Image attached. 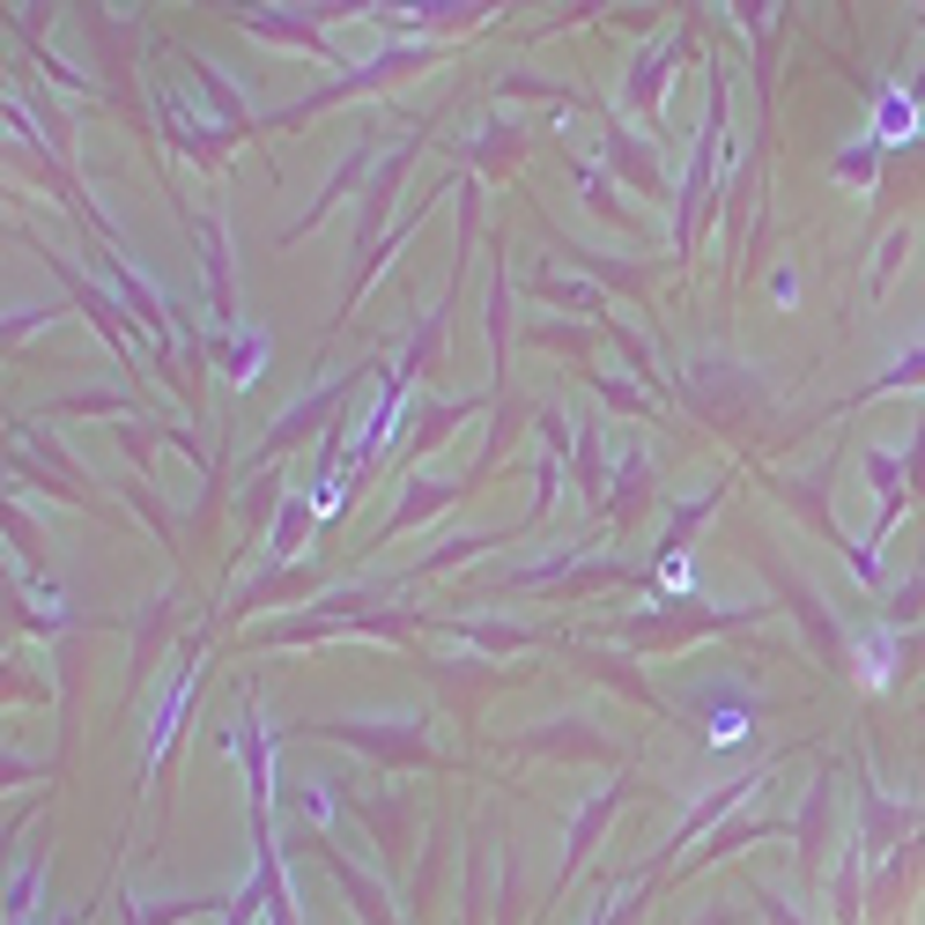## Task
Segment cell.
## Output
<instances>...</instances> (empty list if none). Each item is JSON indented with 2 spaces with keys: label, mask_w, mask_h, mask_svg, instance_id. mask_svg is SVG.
Returning <instances> with one entry per match:
<instances>
[{
  "label": "cell",
  "mask_w": 925,
  "mask_h": 925,
  "mask_svg": "<svg viewBox=\"0 0 925 925\" xmlns=\"http://www.w3.org/2000/svg\"><path fill=\"white\" fill-rule=\"evenodd\" d=\"M881 141H918V104L896 97V90L881 97Z\"/></svg>",
  "instance_id": "1"
},
{
  "label": "cell",
  "mask_w": 925,
  "mask_h": 925,
  "mask_svg": "<svg viewBox=\"0 0 925 925\" xmlns=\"http://www.w3.org/2000/svg\"><path fill=\"white\" fill-rule=\"evenodd\" d=\"M748 740V711H718L711 718V748H740Z\"/></svg>",
  "instance_id": "2"
},
{
  "label": "cell",
  "mask_w": 925,
  "mask_h": 925,
  "mask_svg": "<svg viewBox=\"0 0 925 925\" xmlns=\"http://www.w3.org/2000/svg\"><path fill=\"white\" fill-rule=\"evenodd\" d=\"M689 585H696V563H689V556L659 563V592H689Z\"/></svg>",
  "instance_id": "3"
}]
</instances>
